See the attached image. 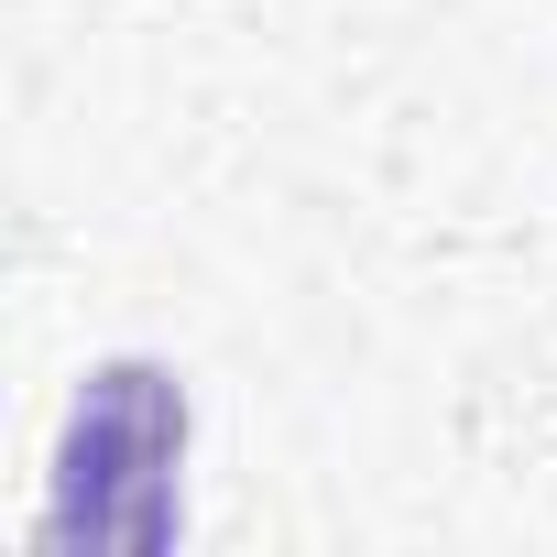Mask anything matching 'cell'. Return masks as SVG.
<instances>
[{"label": "cell", "instance_id": "cell-1", "mask_svg": "<svg viewBox=\"0 0 557 557\" xmlns=\"http://www.w3.org/2000/svg\"><path fill=\"white\" fill-rule=\"evenodd\" d=\"M175 470H186V383L164 361H99L77 383V416L55 448L45 546L164 557L175 546Z\"/></svg>", "mask_w": 557, "mask_h": 557}]
</instances>
